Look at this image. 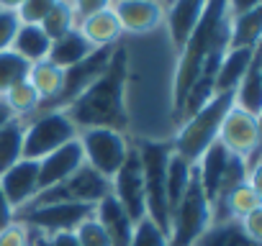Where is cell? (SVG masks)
<instances>
[{"label": "cell", "instance_id": "23", "mask_svg": "<svg viewBox=\"0 0 262 246\" xmlns=\"http://www.w3.org/2000/svg\"><path fill=\"white\" fill-rule=\"evenodd\" d=\"M49 46H52V39L44 34L41 26H34V23H21L13 44H11V52L18 54L24 62L29 64H36L41 59L49 57Z\"/></svg>", "mask_w": 262, "mask_h": 246}, {"label": "cell", "instance_id": "16", "mask_svg": "<svg viewBox=\"0 0 262 246\" xmlns=\"http://www.w3.org/2000/svg\"><path fill=\"white\" fill-rule=\"evenodd\" d=\"M95 220L103 226V231H105V236H108V241H111V246H128L131 243V236H134V220H131V215L121 208V203L113 198V195H108V198H103L98 205H95Z\"/></svg>", "mask_w": 262, "mask_h": 246}, {"label": "cell", "instance_id": "26", "mask_svg": "<svg viewBox=\"0 0 262 246\" xmlns=\"http://www.w3.org/2000/svg\"><path fill=\"white\" fill-rule=\"evenodd\" d=\"M190 180H193V164L188 159H183L180 154L172 152L170 159H167V172H165V192H167V208H170V213L178 208V203L188 192Z\"/></svg>", "mask_w": 262, "mask_h": 246}, {"label": "cell", "instance_id": "2", "mask_svg": "<svg viewBox=\"0 0 262 246\" xmlns=\"http://www.w3.org/2000/svg\"><path fill=\"white\" fill-rule=\"evenodd\" d=\"M231 105H234V95H229V92L213 95L203 108H198L193 115H188L178 126L175 136L170 139L172 152L180 154L183 159H188L190 164H195L201 159V154L213 141H219L221 120H224V115Z\"/></svg>", "mask_w": 262, "mask_h": 246}, {"label": "cell", "instance_id": "3", "mask_svg": "<svg viewBox=\"0 0 262 246\" xmlns=\"http://www.w3.org/2000/svg\"><path fill=\"white\" fill-rule=\"evenodd\" d=\"M134 146L142 159L147 218L160 231L167 233L170 231V208H167V192H165V172H167V159L172 154V144L165 139H142Z\"/></svg>", "mask_w": 262, "mask_h": 246}, {"label": "cell", "instance_id": "25", "mask_svg": "<svg viewBox=\"0 0 262 246\" xmlns=\"http://www.w3.org/2000/svg\"><path fill=\"white\" fill-rule=\"evenodd\" d=\"M195 246H262L259 241H252L242 223L234 220V218H226V220H216L206 228V233L195 241Z\"/></svg>", "mask_w": 262, "mask_h": 246}, {"label": "cell", "instance_id": "40", "mask_svg": "<svg viewBox=\"0 0 262 246\" xmlns=\"http://www.w3.org/2000/svg\"><path fill=\"white\" fill-rule=\"evenodd\" d=\"M259 6H262V0H229V16H239Z\"/></svg>", "mask_w": 262, "mask_h": 246}, {"label": "cell", "instance_id": "38", "mask_svg": "<svg viewBox=\"0 0 262 246\" xmlns=\"http://www.w3.org/2000/svg\"><path fill=\"white\" fill-rule=\"evenodd\" d=\"M239 223H242L244 233H247L252 241H259V243H262V208H259V210H252V213L244 215Z\"/></svg>", "mask_w": 262, "mask_h": 246}, {"label": "cell", "instance_id": "22", "mask_svg": "<svg viewBox=\"0 0 262 246\" xmlns=\"http://www.w3.org/2000/svg\"><path fill=\"white\" fill-rule=\"evenodd\" d=\"M93 52H95V49L82 39V34H80L77 29H72L70 34H64V36H59V39L52 41L47 59H49L52 64H57L59 69H70V67L80 64L82 59H88Z\"/></svg>", "mask_w": 262, "mask_h": 246}, {"label": "cell", "instance_id": "39", "mask_svg": "<svg viewBox=\"0 0 262 246\" xmlns=\"http://www.w3.org/2000/svg\"><path fill=\"white\" fill-rule=\"evenodd\" d=\"M11 223H16V210L11 208L8 198L3 195V190H0V231H6Z\"/></svg>", "mask_w": 262, "mask_h": 246}, {"label": "cell", "instance_id": "44", "mask_svg": "<svg viewBox=\"0 0 262 246\" xmlns=\"http://www.w3.org/2000/svg\"><path fill=\"white\" fill-rule=\"evenodd\" d=\"M165 3H167V0H165Z\"/></svg>", "mask_w": 262, "mask_h": 246}, {"label": "cell", "instance_id": "17", "mask_svg": "<svg viewBox=\"0 0 262 246\" xmlns=\"http://www.w3.org/2000/svg\"><path fill=\"white\" fill-rule=\"evenodd\" d=\"M77 31L82 34V39L93 46V49H105V46H116L121 39V23L116 18V13L111 8L95 11L85 18L77 21Z\"/></svg>", "mask_w": 262, "mask_h": 246}, {"label": "cell", "instance_id": "1", "mask_svg": "<svg viewBox=\"0 0 262 246\" xmlns=\"http://www.w3.org/2000/svg\"><path fill=\"white\" fill-rule=\"evenodd\" d=\"M126 77H128V54L116 44L108 67L103 75L64 110L77 131L85 129H128V108H126Z\"/></svg>", "mask_w": 262, "mask_h": 246}, {"label": "cell", "instance_id": "13", "mask_svg": "<svg viewBox=\"0 0 262 246\" xmlns=\"http://www.w3.org/2000/svg\"><path fill=\"white\" fill-rule=\"evenodd\" d=\"M0 190L8 198L11 208L18 213L39 195V162L21 159L0 175Z\"/></svg>", "mask_w": 262, "mask_h": 246}, {"label": "cell", "instance_id": "43", "mask_svg": "<svg viewBox=\"0 0 262 246\" xmlns=\"http://www.w3.org/2000/svg\"><path fill=\"white\" fill-rule=\"evenodd\" d=\"M160 3H165V0H160Z\"/></svg>", "mask_w": 262, "mask_h": 246}, {"label": "cell", "instance_id": "15", "mask_svg": "<svg viewBox=\"0 0 262 246\" xmlns=\"http://www.w3.org/2000/svg\"><path fill=\"white\" fill-rule=\"evenodd\" d=\"M82 164H85V159H82V146H80L77 139L59 146L57 152L47 154L44 159H39V192L64 182Z\"/></svg>", "mask_w": 262, "mask_h": 246}, {"label": "cell", "instance_id": "4", "mask_svg": "<svg viewBox=\"0 0 262 246\" xmlns=\"http://www.w3.org/2000/svg\"><path fill=\"white\" fill-rule=\"evenodd\" d=\"M211 223H213V210H211V203H208V198L195 177V169H193L188 192L183 195L178 208L170 213L167 241H170V246H195V241L206 233V228Z\"/></svg>", "mask_w": 262, "mask_h": 246}, {"label": "cell", "instance_id": "31", "mask_svg": "<svg viewBox=\"0 0 262 246\" xmlns=\"http://www.w3.org/2000/svg\"><path fill=\"white\" fill-rule=\"evenodd\" d=\"M29 62H24L13 52H0V97H3L16 82L26 80L29 75Z\"/></svg>", "mask_w": 262, "mask_h": 246}, {"label": "cell", "instance_id": "34", "mask_svg": "<svg viewBox=\"0 0 262 246\" xmlns=\"http://www.w3.org/2000/svg\"><path fill=\"white\" fill-rule=\"evenodd\" d=\"M57 3H59V0H26V3H24L16 13H18L21 23H34V26H39V23L47 18V13H49Z\"/></svg>", "mask_w": 262, "mask_h": 246}, {"label": "cell", "instance_id": "7", "mask_svg": "<svg viewBox=\"0 0 262 246\" xmlns=\"http://www.w3.org/2000/svg\"><path fill=\"white\" fill-rule=\"evenodd\" d=\"M95 213L93 205L80 203H41V205H26L16 213V220L26 226L29 231H36L39 236H54L62 231H75L82 220H88Z\"/></svg>", "mask_w": 262, "mask_h": 246}, {"label": "cell", "instance_id": "35", "mask_svg": "<svg viewBox=\"0 0 262 246\" xmlns=\"http://www.w3.org/2000/svg\"><path fill=\"white\" fill-rule=\"evenodd\" d=\"M21 29V18L16 11H3L0 8V52H11V44Z\"/></svg>", "mask_w": 262, "mask_h": 246}, {"label": "cell", "instance_id": "14", "mask_svg": "<svg viewBox=\"0 0 262 246\" xmlns=\"http://www.w3.org/2000/svg\"><path fill=\"white\" fill-rule=\"evenodd\" d=\"M206 6H208V0H167L165 3L162 23H165L167 36H170V41L178 52L190 39L193 29L198 26V21L206 11Z\"/></svg>", "mask_w": 262, "mask_h": 246}, {"label": "cell", "instance_id": "27", "mask_svg": "<svg viewBox=\"0 0 262 246\" xmlns=\"http://www.w3.org/2000/svg\"><path fill=\"white\" fill-rule=\"evenodd\" d=\"M24 118H13L8 126L0 129V175L24 159Z\"/></svg>", "mask_w": 262, "mask_h": 246}, {"label": "cell", "instance_id": "5", "mask_svg": "<svg viewBox=\"0 0 262 246\" xmlns=\"http://www.w3.org/2000/svg\"><path fill=\"white\" fill-rule=\"evenodd\" d=\"M24 159H44L47 154L57 152L59 146L70 144L77 139V126L70 120L64 110H52V113H36L24 120Z\"/></svg>", "mask_w": 262, "mask_h": 246}, {"label": "cell", "instance_id": "29", "mask_svg": "<svg viewBox=\"0 0 262 246\" xmlns=\"http://www.w3.org/2000/svg\"><path fill=\"white\" fill-rule=\"evenodd\" d=\"M3 100H6V105L13 110V115L16 118H31L36 110H39V105H41V97H39V92L31 87V82L29 80H21V82H16L6 95H3Z\"/></svg>", "mask_w": 262, "mask_h": 246}, {"label": "cell", "instance_id": "32", "mask_svg": "<svg viewBox=\"0 0 262 246\" xmlns=\"http://www.w3.org/2000/svg\"><path fill=\"white\" fill-rule=\"evenodd\" d=\"M128 246H170V241H167V233L160 231L149 218H142L134 226V236H131Z\"/></svg>", "mask_w": 262, "mask_h": 246}, {"label": "cell", "instance_id": "6", "mask_svg": "<svg viewBox=\"0 0 262 246\" xmlns=\"http://www.w3.org/2000/svg\"><path fill=\"white\" fill-rule=\"evenodd\" d=\"M77 141L82 146V159L88 167H93L98 175L111 180L121 164L126 162L131 152V141L123 131L113 129H85L77 134Z\"/></svg>", "mask_w": 262, "mask_h": 246}, {"label": "cell", "instance_id": "36", "mask_svg": "<svg viewBox=\"0 0 262 246\" xmlns=\"http://www.w3.org/2000/svg\"><path fill=\"white\" fill-rule=\"evenodd\" d=\"M0 246H34L31 231L16 220L6 231H0Z\"/></svg>", "mask_w": 262, "mask_h": 246}, {"label": "cell", "instance_id": "9", "mask_svg": "<svg viewBox=\"0 0 262 246\" xmlns=\"http://www.w3.org/2000/svg\"><path fill=\"white\" fill-rule=\"evenodd\" d=\"M113 49L116 46H105V49H95L88 59H82L80 64H75V67H70V69H64V77H62V87H59V92L52 97V100H47V103H41L39 105V110L36 113H52V110H67L100 75H103V69L108 67V62H111V54H113ZM34 113V115H36Z\"/></svg>", "mask_w": 262, "mask_h": 246}, {"label": "cell", "instance_id": "24", "mask_svg": "<svg viewBox=\"0 0 262 246\" xmlns=\"http://www.w3.org/2000/svg\"><path fill=\"white\" fill-rule=\"evenodd\" d=\"M259 54L252 59L249 69L244 72L242 82L236 85L234 90V105L252 113V115H259L262 113V69H259Z\"/></svg>", "mask_w": 262, "mask_h": 246}, {"label": "cell", "instance_id": "11", "mask_svg": "<svg viewBox=\"0 0 262 246\" xmlns=\"http://www.w3.org/2000/svg\"><path fill=\"white\" fill-rule=\"evenodd\" d=\"M219 144L239 159H247L254 152H259V115H252L231 105L221 120Z\"/></svg>", "mask_w": 262, "mask_h": 246}, {"label": "cell", "instance_id": "20", "mask_svg": "<svg viewBox=\"0 0 262 246\" xmlns=\"http://www.w3.org/2000/svg\"><path fill=\"white\" fill-rule=\"evenodd\" d=\"M262 208V195L257 187H252L249 182H242L239 187H234L219 205H213V215L219 213L216 220H226V218H234V220H242L244 215H249L252 210H259ZM213 220V223H216Z\"/></svg>", "mask_w": 262, "mask_h": 246}, {"label": "cell", "instance_id": "28", "mask_svg": "<svg viewBox=\"0 0 262 246\" xmlns=\"http://www.w3.org/2000/svg\"><path fill=\"white\" fill-rule=\"evenodd\" d=\"M62 77H64V69H59V67L52 64L49 59H41V62L31 64V67H29V75H26V80L31 82V87L39 92L41 103L52 100V97L59 92Z\"/></svg>", "mask_w": 262, "mask_h": 246}, {"label": "cell", "instance_id": "12", "mask_svg": "<svg viewBox=\"0 0 262 246\" xmlns=\"http://www.w3.org/2000/svg\"><path fill=\"white\" fill-rule=\"evenodd\" d=\"M111 11L116 13L121 31L134 36L155 31L165 18V3L160 0H111Z\"/></svg>", "mask_w": 262, "mask_h": 246}, {"label": "cell", "instance_id": "45", "mask_svg": "<svg viewBox=\"0 0 262 246\" xmlns=\"http://www.w3.org/2000/svg\"><path fill=\"white\" fill-rule=\"evenodd\" d=\"M67 3H70V0H67Z\"/></svg>", "mask_w": 262, "mask_h": 246}, {"label": "cell", "instance_id": "19", "mask_svg": "<svg viewBox=\"0 0 262 246\" xmlns=\"http://www.w3.org/2000/svg\"><path fill=\"white\" fill-rule=\"evenodd\" d=\"M257 54H259V46L257 49H229L219 64V72L213 80V95H221V92L234 95L236 85L242 82L244 72L249 69V64Z\"/></svg>", "mask_w": 262, "mask_h": 246}, {"label": "cell", "instance_id": "21", "mask_svg": "<svg viewBox=\"0 0 262 246\" xmlns=\"http://www.w3.org/2000/svg\"><path fill=\"white\" fill-rule=\"evenodd\" d=\"M262 36V6L229 16V49H257Z\"/></svg>", "mask_w": 262, "mask_h": 246}, {"label": "cell", "instance_id": "8", "mask_svg": "<svg viewBox=\"0 0 262 246\" xmlns=\"http://www.w3.org/2000/svg\"><path fill=\"white\" fill-rule=\"evenodd\" d=\"M111 195V180L98 175L93 167L82 164L75 175H70L64 182L41 190L29 205H41V203H80V205H98L103 198Z\"/></svg>", "mask_w": 262, "mask_h": 246}, {"label": "cell", "instance_id": "42", "mask_svg": "<svg viewBox=\"0 0 262 246\" xmlns=\"http://www.w3.org/2000/svg\"><path fill=\"white\" fill-rule=\"evenodd\" d=\"M24 3H26V0H0V8H3V11H18Z\"/></svg>", "mask_w": 262, "mask_h": 246}, {"label": "cell", "instance_id": "33", "mask_svg": "<svg viewBox=\"0 0 262 246\" xmlns=\"http://www.w3.org/2000/svg\"><path fill=\"white\" fill-rule=\"evenodd\" d=\"M75 236H77V243L80 246H111L103 226L95 220V215H90L88 220H82L77 228H75Z\"/></svg>", "mask_w": 262, "mask_h": 246}, {"label": "cell", "instance_id": "18", "mask_svg": "<svg viewBox=\"0 0 262 246\" xmlns=\"http://www.w3.org/2000/svg\"><path fill=\"white\" fill-rule=\"evenodd\" d=\"M229 159H231V154H229L219 141H213V144L201 154V159L193 164L195 177H198V182H201V187H203L208 203H213L216 195H219V185H221V180H224V172H226V167H229Z\"/></svg>", "mask_w": 262, "mask_h": 246}, {"label": "cell", "instance_id": "37", "mask_svg": "<svg viewBox=\"0 0 262 246\" xmlns=\"http://www.w3.org/2000/svg\"><path fill=\"white\" fill-rule=\"evenodd\" d=\"M70 6H72V11H75V16L80 21V18L95 13V11L111 8V0H70Z\"/></svg>", "mask_w": 262, "mask_h": 246}, {"label": "cell", "instance_id": "41", "mask_svg": "<svg viewBox=\"0 0 262 246\" xmlns=\"http://www.w3.org/2000/svg\"><path fill=\"white\" fill-rule=\"evenodd\" d=\"M13 118H16V115H13V110L6 105V100H3V97H0V129L8 126V123H11Z\"/></svg>", "mask_w": 262, "mask_h": 246}, {"label": "cell", "instance_id": "10", "mask_svg": "<svg viewBox=\"0 0 262 246\" xmlns=\"http://www.w3.org/2000/svg\"><path fill=\"white\" fill-rule=\"evenodd\" d=\"M111 195L121 203V208L131 215V220L139 223L147 218V203H144V175H142V159L137 146L131 144V152L121 169L111 177Z\"/></svg>", "mask_w": 262, "mask_h": 246}, {"label": "cell", "instance_id": "30", "mask_svg": "<svg viewBox=\"0 0 262 246\" xmlns=\"http://www.w3.org/2000/svg\"><path fill=\"white\" fill-rule=\"evenodd\" d=\"M39 26H41L44 34L54 41V39L70 34L72 29H77V16H75V11H72V6L67 3V0H59V3L47 13V18H44Z\"/></svg>", "mask_w": 262, "mask_h": 246}]
</instances>
